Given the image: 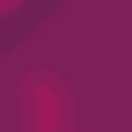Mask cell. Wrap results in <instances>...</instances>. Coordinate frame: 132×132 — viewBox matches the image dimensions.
<instances>
[{
	"mask_svg": "<svg viewBox=\"0 0 132 132\" xmlns=\"http://www.w3.org/2000/svg\"><path fill=\"white\" fill-rule=\"evenodd\" d=\"M24 132H72V114H66V90L54 72H36L24 90Z\"/></svg>",
	"mask_w": 132,
	"mask_h": 132,
	"instance_id": "6da1fadb",
	"label": "cell"
},
{
	"mask_svg": "<svg viewBox=\"0 0 132 132\" xmlns=\"http://www.w3.org/2000/svg\"><path fill=\"white\" fill-rule=\"evenodd\" d=\"M12 6H18V0H0V12H12Z\"/></svg>",
	"mask_w": 132,
	"mask_h": 132,
	"instance_id": "7a4b0ae2",
	"label": "cell"
}]
</instances>
